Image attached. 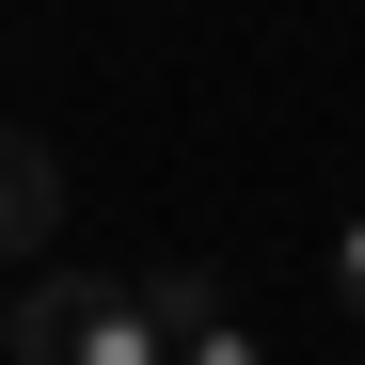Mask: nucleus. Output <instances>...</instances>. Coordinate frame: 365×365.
Segmentation results:
<instances>
[{
    "label": "nucleus",
    "mask_w": 365,
    "mask_h": 365,
    "mask_svg": "<svg viewBox=\"0 0 365 365\" xmlns=\"http://www.w3.org/2000/svg\"><path fill=\"white\" fill-rule=\"evenodd\" d=\"M16 365H175V302H159V270L16 286Z\"/></svg>",
    "instance_id": "nucleus-1"
},
{
    "label": "nucleus",
    "mask_w": 365,
    "mask_h": 365,
    "mask_svg": "<svg viewBox=\"0 0 365 365\" xmlns=\"http://www.w3.org/2000/svg\"><path fill=\"white\" fill-rule=\"evenodd\" d=\"M159 302H175V365H270L255 302H238L222 270H159Z\"/></svg>",
    "instance_id": "nucleus-2"
},
{
    "label": "nucleus",
    "mask_w": 365,
    "mask_h": 365,
    "mask_svg": "<svg viewBox=\"0 0 365 365\" xmlns=\"http://www.w3.org/2000/svg\"><path fill=\"white\" fill-rule=\"evenodd\" d=\"M48 238H64V159L32 128H0V270H32Z\"/></svg>",
    "instance_id": "nucleus-3"
},
{
    "label": "nucleus",
    "mask_w": 365,
    "mask_h": 365,
    "mask_svg": "<svg viewBox=\"0 0 365 365\" xmlns=\"http://www.w3.org/2000/svg\"><path fill=\"white\" fill-rule=\"evenodd\" d=\"M334 318H365V207L334 222Z\"/></svg>",
    "instance_id": "nucleus-4"
},
{
    "label": "nucleus",
    "mask_w": 365,
    "mask_h": 365,
    "mask_svg": "<svg viewBox=\"0 0 365 365\" xmlns=\"http://www.w3.org/2000/svg\"><path fill=\"white\" fill-rule=\"evenodd\" d=\"M0 365H16V286H0Z\"/></svg>",
    "instance_id": "nucleus-5"
}]
</instances>
